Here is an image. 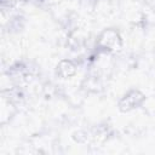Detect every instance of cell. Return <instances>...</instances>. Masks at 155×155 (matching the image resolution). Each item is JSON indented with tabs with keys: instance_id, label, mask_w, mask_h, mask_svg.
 <instances>
[{
	"instance_id": "cell-1",
	"label": "cell",
	"mask_w": 155,
	"mask_h": 155,
	"mask_svg": "<svg viewBox=\"0 0 155 155\" xmlns=\"http://www.w3.org/2000/svg\"><path fill=\"white\" fill-rule=\"evenodd\" d=\"M124 47V39L120 31L115 28H105L103 29L96 40V48L101 53L115 54L121 52Z\"/></svg>"
},
{
	"instance_id": "cell-2",
	"label": "cell",
	"mask_w": 155,
	"mask_h": 155,
	"mask_svg": "<svg viewBox=\"0 0 155 155\" xmlns=\"http://www.w3.org/2000/svg\"><path fill=\"white\" fill-rule=\"evenodd\" d=\"M147 97L139 88H131L124 93L117 101V109L120 113H130L143 105Z\"/></svg>"
},
{
	"instance_id": "cell-3",
	"label": "cell",
	"mask_w": 155,
	"mask_h": 155,
	"mask_svg": "<svg viewBox=\"0 0 155 155\" xmlns=\"http://www.w3.org/2000/svg\"><path fill=\"white\" fill-rule=\"evenodd\" d=\"M78 73V65L73 59L63 58L56 65V74L61 79H70Z\"/></svg>"
}]
</instances>
